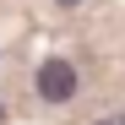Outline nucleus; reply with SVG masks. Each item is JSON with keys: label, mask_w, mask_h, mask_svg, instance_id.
<instances>
[{"label": "nucleus", "mask_w": 125, "mask_h": 125, "mask_svg": "<svg viewBox=\"0 0 125 125\" xmlns=\"http://www.w3.org/2000/svg\"><path fill=\"white\" fill-rule=\"evenodd\" d=\"M76 87H82V76H76V65L65 54H49L44 65H38V98L44 103H71Z\"/></svg>", "instance_id": "1"}, {"label": "nucleus", "mask_w": 125, "mask_h": 125, "mask_svg": "<svg viewBox=\"0 0 125 125\" xmlns=\"http://www.w3.org/2000/svg\"><path fill=\"white\" fill-rule=\"evenodd\" d=\"M93 125H125V114H103V120H93Z\"/></svg>", "instance_id": "2"}, {"label": "nucleus", "mask_w": 125, "mask_h": 125, "mask_svg": "<svg viewBox=\"0 0 125 125\" xmlns=\"http://www.w3.org/2000/svg\"><path fill=\"white\" fill-rule=\"evenodd\" d=\"M54 6H65V11H71V6H82V0H54Z\"/></svg>", "instance_id": "3"}]
</instances>
